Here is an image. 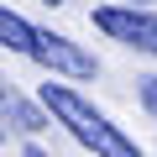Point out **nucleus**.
Masks as SVG:
<instances>
[{
    "mask_svg": "<svg viewBox=\"0 0 157 157\" xmlns=\"http://www.w3.org/2000/svg\"><path fill=\"white\" fill-rule=\"evenodd\" d=\"M0 121H11L16 131H42L47 121H42V110L26 100V94H16L11 84H0Z\"/></svg>",
    "mask_w": 157,
    "mask_h": 157,
    "instance_id": "nucleus-4",
    "label": "nucleus"
},
{
    "mask_svg": "<svg viewBox=\"0 0 157 157\" xmlns=\"http://www.w3.org/2000/svg\"><path fill=\"white\" fill-rule=\"evenodd\" d=\"M32 42H37V26L0 6V47H11V52H32Z\"/></svg>",
    "mask_w": 157,
    "mask_h": 157,
    "instance_id": "nucleus-5",
    "label": "nucleus"
},
{
    "mask_svg": "<svg viewBox=\"0 0 157 157\" xmlns=\"http://www.w3.org/2000/svg\"><path fill=\"white\" fill-rule=\"evenodd\" d=\"M94 26L136 52H157V16L152 11H136V6H100L94 11Z\"/></svg>",
    "mask_w": 157,
    "mask_h": 157,
    "instance_id": "nucleus-2",
    "label": "nucleus"
},
{
    "mask_svg": "<svg viewBox=\"0 0 157 157\" xmlns=\"http://www.w3.org/2000/svg\"><path fill=\"white\" fill-rule=\"evenodd\" d=\"M21 157H47V152H37V147H26V152H21Z\"/></svg>",
    "mask_w": 157,
    "mask_h": 157,
    "instance_id": "nucleus-7",
    "label": "nucleus"
},
{
    "mask_svg": "<svg viewBox=\"0 0 157 157\" xmlns=\"http://www.w3.org/2000/svg\"><path fill=\"white\" fill-rule=\"evenodd\" d=\"M141 105L157 115V78H141Z\"/></svg>",
    "mask_w": 157,
    "mask_h": 157,
    "instance_id": "nucleus-6",
    "label": "nucleus"
},
{
    "mask_svg": "<svg viewBox=\"0 0 157 157\" xmlns=\"http://www.w3.org/2000/svg\"><path fill=\"white\" fill-rule=\"evenodd\" d=\"M42 105L58 115V126H68V136L78 147H89L94 157H141V147L121 126H110L89 100H78L68 84H58V73H52V84H42Z\"/></svg>",
    "mask_w": 157,
    "mask_h": 157,
    "instance_id": "nucleus-1",
    "label": "nucleus"
},
{
    "mask_svg": "<svg viewBox=\"0 0 157 157\" xmlns=\"http://www.w3.org/2000/svg\"><path fill=\"white\" fill-rule=\"evenodd\" d=\"M42 6H63V0H42Z\"/></svg>",
    "mask_w": 157,
    "mask_h": 157,
    "instance_id": "nucleus-8",
    "label": "nucleus"
},
{
    "mask_svg": "<svg viewBox=\"0 0 157 157\" xmlns=\"http://www.w3.org/2000/svg\"><path fill=\"white\" fill-rule=\"evenodd\" d=\"M26 58H37V63H42L47 73H58V78H94V58L78 47V42L52 37V32H37V42H32Z\"/></svg>",
    "mask_w": 157,
    "mask_h": 157,
    "instance_id": "nucleus-3",
    "label": "nucleus"
}]
</instances>
